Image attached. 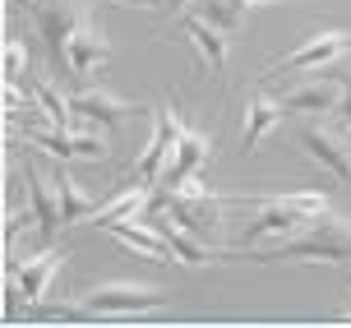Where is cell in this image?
<instances>
[{"mask_svg":"<svg viewBox=\"0 0 351 328\" xmlns=\"http://www.w3.org/2000/svg\"><path fill=\"white\" fill-rule=\"evenodd\" d=\"M227 259H250V263H287V259H324V263H351V218L342 213H324L305 226L300 236L282 245H268V250H241V255H227Z\"/></svg>","mask_w":351,"mask_h":328,"instance_id":"1","label":"cell"},{"mask_svg":"<svg viewBox=\"0 0 351 328\" xmlns=\"http://www.w3.org/2000/svg\"><path fill=\"white\" fill-rule=\"evenodd\" d=\"M79 305L93 310V319H130V314H143L162 305V287L153 282H134V277H111V282H97V287H88V292L74 296Z\"/></svg>","mask_w":351,"mask_h":328,"instance_id":"2","label":"cell"},{"mask_svg":"<svg viewBox=\"0 0 351 328\" xmlns=\"http://www.w3.org/2000/svg\"><path fill=\"white\" fill-rule=\"evenodd\" d=\"M185 139V121H180V111L176 106H158L153 111V139L143 143L139 162H134V172H130V180H139V185H158L162 180V167L171 162L176 143Z\"/></svg>","mask_w":351,"mask_h":328,"instance_id":"3","label":"cell"},{"mask_svg":"<svg viewBox=\"0 0 351 328\" xmlns=\"http://www.w3.org/2000/svg\"><path fill=\"white\" fill-rule=\"evenodd\" d=\"M347 51H351L347 28H319V33H310L305 42H296L287 56H278V60L268 65V74H273V69H282V74H315V69L342 60Z\"/></svg>","mask_w":351,"mask_h":328,"instance_id":"4","label":"cell"},{"mask_svg":"<svg viewBox=\"0 0 351 328\" xmlns=\"http://www.w3.org/2000/svg\"><path fill=\"white\" fill-rule=\"evenodd\" d=\"M162 218H171V222H180L185 231H194V236H217L222 226H227V218H222V208H227V199L213 190V194H167V199H158Z\"/></svg>","mask_w":351,"mask_h":328,"instance_id":"5","label":"cell"},{"mask_svg":"<svg viewBox=\"0 0 351 328\" xmlns=\"http://www.w3.org/2000/svg\"><path fill=\"white\" fill-rule=\"evenodd\" d=\"M254 208H259L254 222L227 245V255H241V250H268V245L291 241V236H300V231L310 226L305 218H296V213H287V208H278V204H254Z\"/></svg>","mask_w":351,"mask_h":328,"instance_id":"6","label":"cell"},{"mask_svg":"<svg viewBox=\"0 0 351 328\" xmlns=\"http://www.w3.org/2000/svg\"><path fill=\"white\" fill-rule=\"evenodd\" d=\"M33 23H37V37L47 42L51 60H56V65H65V47H70L74 28L84 23V10H79V0H37Z\"/></svg>","mask_w":351,"mask_h":328,"instance_id":"7","label":"cell"},{"mask_svg":"<svg viewBox=\"0 0 351 328\" xmlns=\"http://www.w3.org/2000/svg\"><path fill=\"white\" fill-rule=\"evenodd\" d=\"M278 102L287 106V116H333L337 102H342V79L315 69L310 79H300V84L287 88Z\"/></svg>","mask_w":351,"mask_h":328,"instance_id":"8","label":"cell"},{"mask_svg":"<svg viewBox=\"0 0 351 328\" xmlns=\"http://www.w3.org/2000/svg\"><path fill=\"white\" fill-rule=\"evenodd\" d=\"M70 106H74V121H70V130H116V125L134 111L130 106V97H121V93H111V88H79L70 97Z\"/></svg>","mask_w":351,"mask_h":328,"instance_id":"9","label":"cell"},{"mask_svg":"<svg viewBox=\"0 0 351 328\" xmlns=\"http://www.w3.org/2000/svg\"><path fill=\"white\" fill-rule=\"evenodd\" d=\"M106 60H111V42H106V28L97 19H84L79 28H74L70 47H65V69H70L74 79H93V74H102Z\"/></svg>","mask_w":351,"mask_h":328,"instance_id":"10","label":"cell"},{"mask_svg":"<svg viewBox=\"0 0 351 328\" xmlns=\"http://www.w3.org/2000/svg\"><path fill=\"white\" fill-rule=\"evenodd\" d=\"M300 148L310 153V162L328 167L337 180H351V139H347V130L333 134V130H324V125H305V130H300Z\"/></svg>","mask_w":351,"mask_h":328,"instance_id":"11","label":"cell"},{"mask_svg":"<svg viewBox=\"0 0 351 328\" xmlns=\"http://www.w3.org/2000/svg\"><path fill=\"white\" fill-rule=\"evenodd\" d=\"M23 180H28V204H33L37 231L42 236H56L65 226V208H60V180H47L33 162H23Z\"/></svg>","mask_w":351,"mask_h":328,"instance_id":"12","label":"cell"},{"mask_svg":"<svg viewBox=\"0 0 351 328\" xmlns=\"http://www.w3.org/2000/svg\"><path fill=\"white\" fill-rule=\"evenodd\" d=\"M180 33H185V42H194V51L208 60V69L222 79L227 74V60H231V33H222L217 23H208L204 14H180Z\"/></svg>","mask_w":351,"mask_h":328,"instance_id":"13","label":"cell"},{"mask_svg":"<svg viewBox=\"0 0 351 328\" xmlns=\"http://www.w3.org/2000/svg\"><path fill=\"white\" fill-rule=\"evenodd\" d=\"M116 241L125 245V250H134V255H143V259H153V263H176L171 255V241H167V231H162V222H139V218H125V222H111L106 226Z\"/></svg>","mask_w":351,"mask_h":328,"instance_id":"14","label":"cell"},{"mask_svg":"<svg viewBox=\"0 0 351 328\" xmlns=\"http://www.w3.org/2000/svg\"><path fill=\"white\" fill-rule=\"evenodd\" d=\"M60 268H65V255H60V250H42V255H28L23 263H14L10 273L19 277V287H23V301H28V305H42Z\"/></svg>","mask_w":351,"mask_h":328,"instance_id":"15","label":"cell"},{"mask_svg":"<svg viewBox=\"0 0 351 328\" xmlns=\"http://www.w3.org/2000/svg\"><path fill=\"white\" fill-rule=\"evenodd\" d=\"M213 157V139L208 134H199V130H185V139L176 143V153H171V162L162 167V180H158V190H176L185 176H194L204 162Z\"/></svg>","mask_w":351,"mask_h":328,"instance_id":"16","label":"cell"},{"mask_svg":"<svg viewBox=\"0 0 351 328\" xmlns=\"http://www.w3.org/2000/svg\"><path fill=\"white\" fill-rule=\"evenodd\" d=\"M287 121V106L278 97H268V93H254L245 106V130H241V153H254L263 139L273 134L278 125Z\"/></svg>","mask_w":351,"mask_h":328,"instance_id":"17","label":"cell"},{"mask_svg":"<svg viewBox=\"0 0 351 328\" xmlns=\"http://www.w3.org/2000/svg\"><path fill=\"white\" fill-rule=\"evenodd\" d=\"M153 185H139V180H130V185H125L121 194H111V199H102V208H97V213H93V218H88V222L93 226H111V222H125V218H139L143 208L153 204Z\"/></svg>","mask_w":351,"mask_h":328,"instance_id":"18","label":"cell"},{"mask_svg":"<svg viewBox=\"0 0 351 328\" xmlns=\"http://www.w3.org/2000/svg\"><path fill=\"white\" fill-rule=\"evenodd\" d=\"M250 204H278L287 208V213H296V218H305V222H315V218H324L328 213V190H278V194H259V199H250Z\"/></svg>","mask_w":351,"mask_h":328,"instance_id":"19","label":"cell"},{"mask_svg":"<svg viewBox=\"0 0 351 328\" xmlns=\"http://www.w3.org/2000/svg\"><path fill=\"white\" fill-rule=\"evenodd\" d=\"M56 180H60V208H65V226H70V222H88V218L102 208V199H97V194H88L84 185H79V180L65 172V167L56 172Z\"/></svg>","mask_w":351,"mask_h":328,"instance_id":"20","label":"cell"},{"mask_svg":"<svg viewBox=\"0 0 351 328\" xmlns=\"http://www.w3.org/2000/svg\"><path fill=\"white\" fill-rule=\"evenodd\" d=\"M199 14L217 23L222 33H241L245 28V5L241 0H199Z\"/></svg>","mask_w":351,"mask_h":328,"instance_id":"21","label":"cell"},{"mask_svg":"<svg viewBox=\"0 0 351 328\" xmlns=\"http://www.w3.org/2000/svg\"><path fill=\"white\" fill-rule=\"evenodd\" d=\"M33 102H42V106H47V111L56 116V125H60V130H70V121H74V106H70V97H60V88H56V84L37 79V84H33Z\"/></svg>","mask_w":351,"mask_h":328,"instance_id":"22","label":"cell"},{"mask_svg":"<svg viewBox=\"0 0 351 328\" xmlns=\"http://www.w3.org/2000/svg\"><path fill=\"white\" fill-rule=\"evenodd\" d=\"M23 74H28V47L10 37L5 42V84H23Z\"/></svg>","mask_w":351,"mask_h":328,"instance_id":"23","label":"cell"},{"mask_svg":"<svg viewBox=\"0 0 351 328\" xmlns=\"http://www.w3.org/2000/svg\"><path fill=\"white\" fill-rule=\"evenodd\" d=\"M333 116H342V130L351 134V79H342V102H337Z\"/></svg>","mask_w":351,"mask_h":328,"instance_id":"24","label":"cell"},{"mask_svg":"<svg viewBox=\"0 0 351 328\" xmlns=\"http://www.w3.org/2000/svg\"><path fill=\"white\" fill-rule=\"evenodd\" d=\"M106 5H134V10H167V0H106Z\"/></svg>","mask_w":351,"mask_h":328,"instance_id":"25","label":"cell"},{"mask_svg":"<svg viewBox=\"0 0 351 328\" xmlns=\"http://www.w3.org/2000/svg\"><path fill=\"white\" fill-rule=\"evenodd\" d=\"M185 5H190V0H167V10H171V14H185Z\"/></svg>","mask_w":351,"mask_h":328,"instance_id":"26","label":"cell"},{"mask_svg":"<svg viewBox=\"0 0 351 328\" xmlns=\"http://www.w3.org/2000/svg\"><path fill=\"white\" fill-rule=\"evenodd\" d=\"M342 319H347V324H351V310H342Z\"/></svg>","mask_w":351,"mask_h":328,"instance_id":"27","label":"cell"},{"mask_svg":"<svg viewBox=\"0 0 351 328\" xmlns=\"http://www.w3.org/2000/svg\"><path fill=\"white\" fill-rule=\"evenodd\" d=\"M241 5H259V0H241Z\"/></svg>","mask_w":351,"mask_h":328,"instance_id":"28","label":"cell"},{"mask_svg":"<svg viewBox=\"0 0 351 328\" xmlns=\"http://www.w3.org/2000/svg\"><path fill=\"white\" fill-rule=\"evenodd\" d=\"M347 296H351V287H347Z\"/></svg>","mask_w":351,"mask_h":328,"instance_id":"29","label":"cell"},{"mask_svg":"<svg viewBox=\"0 0 351 328\" xmlns=\"http://www.w3.org/2000/svg\"><path fill=\"white\" fill-rule=\"evenodd\" d=\"M33 5H37V0H33Z\"/></svg>","mask_w":351,"mask_h":328,"instance_id":"30","label":"cell"}]
</instances>
